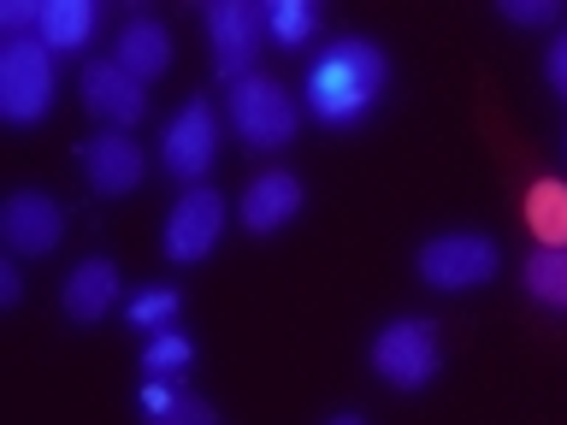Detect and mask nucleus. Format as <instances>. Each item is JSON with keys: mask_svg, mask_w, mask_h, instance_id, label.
I'll return each mask as SVG.
<instances>
[{"mask_svg": "<svg viewBox=\"0 0 567 425\" xmlns=\"http://www.w3.org/2000/svg\"><path fill=\"white\" fill-rule=\"evenodd\" d=\"M118 290H124V283H118V266H113V260H101V255H89V260L71 266V278H65L60 301H65V313L78 319V325H95V319L113 313Z\"/></svg>", "mask_w": 567, "mask_h": 425, "instance_id": "obj_13", "label": "nucleus"}, {"mask_svg": "<svg viewBox=\"0 0 567 425\" xmlns=\"http://www.w3.org/2000/svg\"><path fill=\"white\" fill-rule=\"evenodd\" d=\"M544 71H549V83H556V95L567 101V35L556 48H549V60H544Z\"/></svg>", "mask_w": 567, "mask_h": 425, "instance_id": "obj_24", "label": "nucleus"}, {"mask_svg": "<svg viewBox=\"0 0 567 425\" xmlns=\"http://www.w3.org/2000/svg\"><path fill=\"white\" fill-rule=\"evenodd\" d=\"M53 106V53L42 35H18L0 42V118L35 124Z\"/></svg>", "mask_w": 567, "mask_h": 425, "instance_id": "obj_3", "label": "nucleus"}, {"mask_svg": "<svg viewBox=\"0 0 567 425\" xmlns=\"http://www.w3.org/2000/svg\"><path fill=\"white\" fill-rule=\"evenodd\" d=\"M83 177L95 184V195H131L148 177V154L124 131H101L95 142H83Z\"/></svg>", "mask_w": 567, "mask_h": 425, "instance_id": "obj_11", "label": "nucleus"}, {"mask_svg": "<svg viewBox=\"0 0 567 425\" xmlns=\"http://www.w3.org/2000/svg\"><path fill=\"white\" fill-rule=\"evenodd\" d=\"M437 325L432 319H390V325L372 336V366H379L384 384L396 390H425L437 379Z\"/></svg>", "mask_w": 567, "mask_h": 425, "instance_id": "obj_5", "label": "nucleus"}, {"mask_svg": "<svg viewBox=\"0 0 567 425\" xmlns=\"http://www.w3.org/2000/svg\"><path fill=\"white\" fill-rule=\"evenodd\" d=\"M0 237H7V255L12 260L53 255L60 237H65V212L42 189H18V195H7V207H0Z\"/></svg>", "mask_w": 567, "mask_h": 425, "instance_id": "obj_8", "label": "nucleus"}, {"mask_svg": "<svg viewBox=\"0 0 567 425\" xmlns=\"http://www.w3.org/2000/svg\"><path fill=\"white\" fill-rule=\"evenodd\" d=\"M18 260H0V308H18Z\"/></svg>", "mask_w": 567, "mask_h": 425, "instance_id": "obj_25", "label": "nucleus"}, {"mask_svg": "<svg viewBox=\"0 0 567 425\" xmlns=\"http://www.w3.org/2000/svg\"><path fill=\"white\" fill-rule=\"evenodd\" d=\"M148 425H219V414H213L202 396H189V390H184V396H177L166 414H154Z\"/></svg>", "mask_w": 567, "mask_h": 425, "instance_id": "obj_22", "label": "nucleus"}, {"mask_svg": "<svg viewBox=\"0 0 567 425\" xmlns=\"http://www.w3.org/2000/svg\"><path fill=\"white\" fill-rule=\"evenodd\" d=\"M0 30H7V42L35 35L42 30V0H7V7H0Z\"/></svg>", "mask_w": 567, "mask_h": 425, "instance_id": "obj_21", "label": "nucleus"}, {"mask_svg": "<svg viewBox=\"0 0 567 425\" xmlns=\"http://www.w3.org/2000/svg\"><path fill=\"white\" fill-rule=\"evenodd\" d=\"M260 35H266V7H255V0H213L207 7V42L230 83H243L248 65L260 60Z\"/></svg>", "mask_w": 567, "mask_h": 425, "instance_id": "obj_7", "label": "nucleus"}, {"mask_svg": "<svg viewBox=\"0 0 567 425\" xmlns=\"http://www.w3.org/2000/svg\"><path fill=\"white\" fill-rule=\"evenodd\" d=\"M296 124H301V106L278 77L248 71L243 83H230V131H237V142H248L255 154L284 148V142L296 136Z\"/></svg>", "mask_w": 567, "mask_h": 425, "instance_id": "obj_2", "label": "nucleus"}, {"mask_svg": "<svg viewBox=\"0 0 567 425\" xmlns=\"http://www.w3.org/2000/svg\"><path fill=\"white\" fill-rule=\"evenodd\" d=\"M526 225L544 248H567V184L561 177H538L526 195Z\"/></svg>", "mask_w": 567, "mask_h": 425, "instance_id": "obj_16", "label": "nucleus"}, {"mask_svg": "<svg viewBox=\"0 0 567 425\" xmlns=\"http://www.w3.org/2000/svg\"><path fill=\"white\" fill-rule=\"evenodd\" d=\"M113 60L131 71L136 83H154V77H166V65H172V30L159 24V18H131L118 35V53Z\"/></svg>", "mask_w": 567, "mask_h": 425, "instance_id": "obj_14", "label": "nucleus"}, {"mask_svg": "<svg viewBox=\"0 0 567 425\" xmlns=\"http://www.w3.org/2000/svg\"><path fill=\"white\" fill-rule=\"evenodd\" d=\"M225 230V195L207 184H189L166 212V255L172 260H207Z\"/></svg>", "mask_w": 567, "mask_h": 425, "instance_id": "obj_9", "label": "nucleus"}, {"mask_svg": "<svg viewBox=\"0 0 567 425\" xmlns=\"http://www.w3.org/2000/svg\"><path fill=\"white\" fill-rule=\"evenodd\" d=\"M172 319H177V290L172 283H148V290L131 301V325L136 331H166Z\"/></svg>", "mask_w": 567, "mask_h": 425, "instance_id": "obj_20", "label": "nucleus"}, {"mask_svg": "<svg viewBox=\"0 0 567 425\" xmlns=\"http://www.w3.org/2000/svg\"><path fill=\"white\" fill-rule=\"evenodd\" d=\"M195 361V343L184 331H154L148 343H142V372H148V379H177V372H184Z\"/></svg>", "mask_w": 567, "mask_h": 425, "instance_id": "obj_19", "label": "nucleus"}, {"mask_svg": "<svg viewBox=\"0 0 567 425\" xmlns=\"http://www.w3.org/2000/svg\"><path fill=\"white\" fill-rule=\"evenodd\" d=\"M319 30V7L313 0H266V35L284 48H301Z\"/></svg>", "mask_w": 567, "mask_h": 425, "instance_id": "obj_18", "label": "nucleus"}, {"mask_svg": "<svg viewBox=\"0 0 567 425\" xmlns=\"http://www.w3.org/2000/svg\"><path fill=\"white\" fill-rule=\"evenodd\" d=\"M414 266L432 290H478V283L496 278L503 255H496V242L485 230H443V237H432L420 248Z\"/></svg>", "mask_w": 567, "mask_h": 425, "instance_id": "obj_4", "label": "nucleus"}, {"mask_svg": "<svg viewBox=\"0 0 567 425\" xmlns=\"http://www.w3.org/2000/svg\"><path fill=\"white\" fill-rule=\"evenodd\" d=\"M95 24H101V7L95 0H48L42 7V42H48V53H78L89 35H95Z\"/></svg>", "mask_w": 567, "mask_h": 425, "instance_id": "obj_15", "label": "nucleus"}, {"mask_svg": "<svg viewBox=\"0 0 567 425\" xmlns=\"http://www.w3.org/2000/svg\"><path fill=\"white\" fill-rule=\"evenodd\" d=\"M326 425H367L361 414H337V419H326Z\"/></svg>", "mask_w": 567, "mask_h": 425, "instance_id": "obj_26", "label": "nucleus"}, {"mask_svg": "<svg viewBox=\"0 0 567 425\" xmlns=\"http://www.w3.org/2000/svg\"><path fill=\"white\" fill-rule=\"evenodd\" d=\"M520 278H526L532 301L567 313V248H532L526 266H520Z\"/></svg>", "mask_w": 567, "mask_h": 425, "instance_id": "obj_17", "label": "nucleus"}, {"mask_svg": "<svg viewBox=\"0 0 567 425\" xmlns=\"http://www.w3.org/2000/svg\"><path fill=\"white\" fill-rule=\"evenodd\" d=\"M301 212V184L290 172H260L255 184H248L237 195V219L243 230H255V237H272V230H284Z\"/></svg>", "mask_w": 567, "mask_h": 425, "instance_id": "obj_12", "label": "nucleus"}, {"mask_svg": "<svg viewBox=\"0 0 567 425\" xmlns=\"http://www.w3.org/2000/svg\"><path fill=\"white\" fill-rule=\"evenodd\" d=\"M213 154H219V118H213L207 101L189 95V101L172 113L166 136H159V159H166V172L189 189V184H202V177H207Z\"/></svg>", "mask_w": 567, "mask_h": 425, "instance_id": "obj_6", "label": "nucleus"}, {"mask_svg": "<svg viewBox=\"0 0 567 425\" xmlns=\"http://www.w3.org/2000/svg\"><path fill=\"white\" fill-rule=\"evenodd\" d=\"M556 0H503V18L520 30H538V24H556Z\"/></svg>", "mask_w": 567, "mask_h": 425, "instance_id": "obj_23", "label": "nucleus"}, {"mask_svg": "<svg viewBox=\"0 0 567 425\" xmlns=\"http://www.w3.org/2000/svg\"><path fill=\"white\" fill-rule=\"evenodd\" d=\"M83 101L95 118L124 131V124H136L148 113V83H136L118 60H95V65H83Z\"/></svg>", "mask_w": 567, "mask_h": 425, "instance_id": "obj_10", "label": "nucleus"}, {"mask_svg": "<svg viewBox=\"0 0 567 425\" xmlns=\"http://www.w3.org/2000/svg\"><path fill=\"white\" fill-rule=\"evenodd\" d=\"M390 83V60L379 42H367V35H337L326 42V53L308 65V113L319 124H361L372 106H379Z\"/></svg>", "mask_w": 567, "mask_h": 425, "instance_id": "obj_1", "label": "nucleus"}]
</instances>
